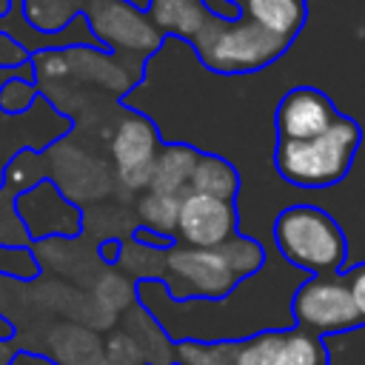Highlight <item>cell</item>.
<instances>
[{
	"instance_id": "ac0fdd59",
	"label": "cell",
	"mask_w": 365,
	"mask_h": 365,
	"mask_svg": "<svg viewBox=\"0 0 365 365\" xmlns=\"http://www.w3.org/2000/svg\"><path fill=\"white\" fill-rule=\"evenodd\" d=\"M83 6L86 0H26V17L40 31H57L68 26Z\"/></svg>"
},
{
	"instance_id": "44dd1931",
	"label": "cell",
	"mask_w": 365,
	"mask_h": 365,
	"mask_svg": "<svg viewBox=\"0 0 365 365\" xmlns=\"http://www.w3.org/2000/svg\"><path fill=\"white\" fill-rule=\"evenodd\" d=\"M40 88L34 80L29 77H9L3 86H0V108L9 111V114H20L26 111L34 100H37Z\"/></svg>"
},
{
	"instance_id": "9c48e42d",
	"label": "cell",
	"mask_w": 365,
	"mask_h": 365,
	"mask_svg": "<svg viewBox=\"0 0 365 365\" xmlns=\"http://www.w3.org/2000/svg\"><path fill=\"white\" fill-rule=\"evenodd\" d=\"M237 205L231 200H217L208 194L185 191L180 197L177 234L174 240L188 248H220L237 231Z\"/></svg>"
},
{
	"instance_id": "7a4b0ae2",
	"label": "cell",
	"mask_w": 365,
	"mask_h": 365,
	"mask_svg": "<svg viewBox=\"0 0 365 365\" xmlns=\"http://www.w3.org/2000/svg\"><path fill=\"white\" fill-rule=\"evenodd\" d=\"M174 359L177 365H328V348L325 339L288 325L237 339H180Z\"/></svg>"
},
{
	"instance_id": "f546056e",
	"label": "cell",
	"mask_w": 365,
	"mask_h": 365,
	"mask_svg": "<svg viewBox=\"0 0 365 365\" xmlns=\"http://www.w3.org/2000/svg\"><path fill=\"white\" fill-rule=\"evenodd\" d=\"M106 365H108V362H106Z\"/></svg>"
},
{
	"instance_id": "ba28073f",
	"label": "cell",
	"mask_w": 365,
	"mask_h": 365,
	"mask_svg": "<svg viewBox=\"0 0 365 365\" xmlns=\"http://www.w3.org/2000/svg\"><path fill=\"white\" fill-rule=\"evenodd\" d=\"M160 148H163V140L157 125L140 111H125L117 120L108 143V151L114 157V180L125 191L143 194L151 182V171Z\"/></svg>"
},
{
	"instance_id": "7c38bea8",
	"label": "cell",
	"mask_w": 365,
	"mask_h": 365,
	"mask_svg": "<svg viewBox=\"0 0 365 365\" xmlns=\"http://www.w3.org/2000/svg\"><path fill=\"white\" fill-rule=\"evenodd\" d=\"M120 328H125L137 339V345L145 354L148 365H177V359H174V339L151 317V311L140 305V299L120 317Z\"/></svg>"
},
{
	"instance_id": "277c9868",
	"label": "cell",
	"mask_w": 365,
	"mask_h": 365,
	"mask_svg": "<svg viewBox=\"0 0 365 365\" xmlns=\"http://www.w3.org/2000/svg\"><path fill=\"white\" fill-rule=\"evenodd\" d=\"M200 63L217 74H254L279 60L291 40L271 34L259 23L240 17L208 14L205 26L191 40Z\"/></svg>"
},
{
	"instance_id": "484cf974",
	"label": "cell",
	"mask_w": 365,
	"mask_h": 365,
	"mask_svg": "<svg viewBox=\"0 0 365 365\" xmlns=\"http://www.w3.org/2000/svg\"><path fill=\"white\" fill-rule=\"evenodd\" d=\"M17 356H20V345H17V339L3 336V339H0V365H14Z\"/></svg>"
},
{
	"instance_id": "4316f807",
	"label": "cell",
	"mask_w": 365,
	"mask_h": 365,
	"mask_svg": "<svg viewBox=\"0 0 365 365\" xmlns=\"http://www.w3.org/2000/svg\"><path fill=\"white\" fill-rule=\"evenodd\" d=\"M123 3H128V6H134L140 11H148V6H151V0H123Z\"/></svg>"
},
{
	"instance_id": "4fadbf2b",
	"label": "cell",
	"mask_w": 365,
	"mask_h": 365,
	"mask_svg": "<svg viewBox=\"0 0 365 365\" xmlns=\"http://www.w3.org/2000/svg\"><path fill=\"white\" fill-rule=\"evenodd\" d=\"M240 11L248 20L259 23L262 29L285 40H294L302 31L305 17H308L305 0H245Z\"/></svg>"
},
{
	"instance_id": "8992f818",
	"label": "cell",
	"mask_w": 365,
	"mask_h": 365,
	"mask_svg": "<svg viewBox=\"0 0 365 365\" xmlns=\"http://www.w3.org/2000/svg\"><path fill=\"white\" fill-rule=\"evenodd\" d=\"M291 317L297 328L319 339L362 328L351 291L342 279V271L308 277L291 297Z\"/></svg>"
},
{
	"instance_id": "e0dca14e",
	"label": "cell",
	"mask_w": 365,
	"mask_h": 365,
	"mask_svg": "<svg viewBox=\"0 0 365 365\" xmlns=\"http://www.w3.org/2000/svg\"><path fill=\"white\" fill-rule=\"evenodd\" d=\"M163 251H165V248H148V245H140V242H134V240L128 237V240H123V245H120V259H117V265H120L131 279L151 282V279H160V277H163Z\"/></svg>"
},
{
	"instance_id": "3957f363",
	"label": "cell",
	"mask_w": 365,
	"mask_h": 365,
	"mask_svg": "<svg viewBox=\"0 0 365 365\" xmlns=\"http://www.w3.org/2000/svg\"><path fill=\"white\" fill-rule=\"evenodd\" d=\"M362 128L351 117H339L328 131L308 140H277V174L297 188H331L345 180L359 151Z\"/></svg>"
},
{
	"instance_id": "d6986e66",
	"label": "cell",
	"mask_w": 365,
	"mask_h": 365,
	"mask_svg": "<svg viewBox=\"0 0 365 365\" xmlns=\"http://www.w3.org/2000/svg\"><path fill=\"white\" fill-rule=\"evenodd\" d=\"M103 356L108 365H148L137 339L125 328H111L103 336Z\"/></svg>"
},
{
	"instance_id": "6da1fadb",
	"label": "cell",
	"mask_w": 365,
	"mask_h": 365,
	"mask_svg": "<svg viewBox=\"0 0 365 365\" xmlns=\"http://www.w3.org/2000/svg\"><path fill=\"white\" fill-rule=\"evenodd\" d=\"M265 265V248L234 234L220 248H188L174 242L163 251V282L171 302H222Z\"/></svg>"
},
{
	"instance_id": "f1b7e54d",
	"label": "cell",
	"mask_w": 365,
	"mask_h": 365,
	"mask_svg": "<svg viewBox=\"0 0 365 365\" xmlns=\"http://www.w3.org/2000/svg\"><path fill=\"white\" fill-rule=\"evenodd\" d=\"M222 3H228V6H242L245 0H222Z\"/></svg>"
},
{
	"instance_id": "52a82bcc",
	"label": "cell",
	"mask_w": 365,
	"mask_h": 365,
	"mask_svg": "<svg viewBox=\"0 0 365 365\" xmlns=\"http://www.w3.org/2000/svg\"><path fill=\"white\" fill-rule=\"evenodd\" d=\"M83 17L91 29L94 46L103 51L145 60L163 46V34L151 23L148 11H140L123 0H86Z\"/></svg>"
},
{
	"instance_id": "ffe728a7",
	"label": "cell",
	"mask_w": 365,
	"mask_h": 365,
	"mask_svg": "<svg viewBox=\"0 0 365 365\" xmlns=\"http://www.w3.org/2000/svg\"><path fill=\"white\" fill-rule=\"evenodd\" d=\"M14 191L17 188H11V185H6L0 191V245H6V248H20V245H26L31 240L26 225H23V220L17 217L14 205H9V202H17Z\"/></svg>"
},
{
	"instance_id": "5b68a950",
	"label": "cell",
	"mask_w": 365,
	"mask_h": 365,
	"mask_svg": "<svg viewBox=\"0 0 365 365\" xmlns=\"http://www.w3.org/2000/svg\"><path fill=\"white\" fill-rule=\"evenodd\" d=\"M274 242L285 262L308 271L311 277L339 274L348 257V240L339 222L308 202L288 205L274 220Z\"/></svg>"
},
{
	"instance_id": "d4e9b609",
	"label": "cell",
	"mask_w": 365,
	"mask_h": 365,
	"mask_svg": "<svg viewBox=\"0 0 365 365\" xmlns=\"http://www.w3.org/2000/svg\"><path fill=\"white\" fill-rule=\"evenodd\" d=\"M120 245H123V240H117V237H108V240H103V242L97 245V254H100V259H103L106 265H117V259H120Z\"/></svg>"
},
{
	"instance_id": "9a60e30c",
	"label": "cell",
	"mask_w": 365,
	"mask_h": 365,
	"mask_svg": "<svg viewBox=\"0 0 365 365\" xmlns=\"http://www.w3.org/2000/svg\"><path fill=\"white\" fill-rule=\"evenodd\" d=\"M188 191H194V194H208V197L231 200V202H234V197H237V191H240V174H237V168H234L225 157L200 151L197 165H194V171H191Z\"/></svg>"
},
{
	"instance_id": "83f0119b",
	"label": "cell",
	"mask_w": 365,
	"mask_h": 365,
	"mask_svg": "<svg viewBox=\"0 0 365 365\" xmlns=\"http://www.w3.org/2000/svg\"><path fill=\"white\" fill-rule=\"evenodd\" d=\"M9 9H11V0H0V17H3Z\"/></svg>"
},
{
	"instance_id": "5bb4252c",
	"label": "cell",
	"mask_w": 365,
	"mask_h": 365,
	"mask_svg": "<svg viewBox=\"0 0 365 365\" xmlns=\"http://www.w3.org/2000/svg\"><path fill=\"white\" fill-rule=\"evenodd\" d=\"M208 14L211 9L205 6V0H151L148 6V17L163 37L177 34L182 40H194Z\"/></svg>"
},
{
	"instance_id": "8fae6325",
	"label": "cell",
	"mask_w": 365,
	"mask_h": 365,
	"mask_svg": "<svg viewBox=\"0 0 365 365\" xmlns=\"http://www.w3.org/2000/svg\"><path fill=\"white\" fill-rule=\"evenodd\" d=\"M197 157H200V151L188 143H163V148L157 154V163H154V171H151V182H148L145 191L182 197L188 191Z\"/></svg>"
},
{
	"instance_id": "30bf717a",
	"label": "cell",
	"mask_w": 365,
	"mask_h": 365,
	"mask_svg": "<svg viewBox=\"0 0 365 365\" xmlns=\"http://www.w3.org/2000/svg\"><path fill=\"white\" fill-rule=\"evenodd\" d=\"M339 117L342 114L328 94H322L314 86H297L285 91V97L279 100L274 123L279 140H308L328 131Z\"/></svg>"
},
{
	"instance_id": "7402d4cb",
	"label": "cell",
	"mask_w": 365,
	"mask_h": 365,
	"mask_svg": "<svg viewBox=\"0 0 365 365\" xmlns=\"http://www.w3.org/2000/svg\"><path fill=\"white\" fill-rule=\"evenodd\" d=\"M342 279L351 291V299H354V308L359 314V322L365 328V262H356L351 268H342Z\"/></svg>"
},
{
	"instance_id": "2e32d148",
	"label": "cell",
	"mask_w": 365,
	"mask_h": 365,
	"mask_svg": "<svg viewBox=\"0 0 365 365\" xmlns=\"http://www.w3.org/2000/svg\"><path fill=\"white\" fill-rule=\"evenodd\" d=\"M134 214L140 220V228H148L160 237L174 240L177 234V214H180V197L157 194V191H143L134 202ZM177 242V240H174Z\"/></svg>"
},
{
	"instance_id": "603a6c76",
	"label": "cell",
	"mask_w": 365,
	"mask_h": 365,
	"mask_svg": "<svg viewBox=\"0 0 365 365\" xmlns=\"http://www.w3.org/2000/svg\"><path fill=\"white\" fill-rule=\"evenodd\" d=\"M31 60L29 48L23 43H17L11 34L0 31V68H20Z\"/></svg>"
},
{
	"instance_id": "cb8c5ba5",
	"label": "cell",
	"mask_w": 365,
	"mask_h": 365,
	"mask_svg": "<svg viewBox=\"0 0 365 365\" xmlns=\"http://www.w3.org/2000/svg\"><path fill=\"white\" fill-rule=\"evenodd\" d=\"M131 240L140 242V245H148V248H171V245H174V240L160 237V234H154V231H148V228H140V225L131 231Z\"/></svg>"
}]
</instances>
